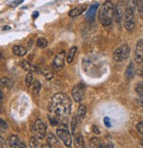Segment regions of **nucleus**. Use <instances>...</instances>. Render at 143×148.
Instances as JSON below:
<instances>
[{
    "mask_svg": "<svg viewBox=\"0 0 143 148\" xmlns=\"http://www.w3.org/2000/svg\"><path fill=\"white\" fill-rule=\"evenodd\" d=\"M72 107L71 99L66 94L59 92L52 97L49 106V109L51 113H53L57 116H64L67 115Z\"/></svg>",
    "mask_w": 143,
    "mask_h": 148,
    "instance_id": "nucleus-1",
    "label": "nucleus"
},
{
    "mask_svg": "<svg viewBox=\"0 0 143 148\" xmlns=\"http://www.w3.org/2000/svg\"><path fill=\"white\" fill-rule=\"evenodd\" d=\"M114 6L112 2L106 1L103 3L98 13V20L102 26H109L111 24L114 18Z\"/></svg>",
    "mask_w": 143,
    "mask_h": 148,
    "instance_id": "nucleus-2",
    "label": "nucleus"
},
{
    "mask_svg": "<svg viewBox=\"0 0 143 148\" xmlns=\"http://www.w3.org/2000/svg\"><path fill=\"white\" fill-rule=\"evenodd\" d=\"M124 26L128 31H134L135 29V17L132 8H127L124 13Z\"/></svg>",
    "mask_w": 143,
    "mask_h": 148,
    "instance_id": "nucleus-3",
    "label": "nucleus"
},
{
    "mask_svg": "<svg viewBox=\"0 0 143 148\" xmlns=\"http://www.w3.org/2000/svg\"><path fill=\"white\" fill-rule=\"evenodd\" d=\"M46 130L47 127L45 123L42 120L37 119L32 128V132L34 134V137H35L38 139H43L46 136Z\"/></svg>",
    "mask_w": 143,
    "mask_h": 148,
    "instance_id": "nucleus-4",
    "label": "nucleus"
},
{
    "mask_svg": "<svg viewBox=\"0 0 143 148\" xmlns=\"http://www.w3.org/2000/svg\"><path fill=\"white\" fill-rule=\"evenodd\" d=\"M130 55V47L127 45H123L116 49L113 53V59L116 62H122Z\"/></svg>",
    "mask_w": 143,
    "mask_h": 148,
    "instance_id": "nucleus-5",
    "label": "nucleus"
},
{
    "mask_svg": "<svg viewBox=\"0 0 143 148\" xmlns=\"http://www.w3.org/2000/svg\"><path fill=\"white\" fill-rule=\"evenodd\" d=\"M85 90H86V86L82 83L78 84L73 87L72 90V96L73 99L75 100V102H81L85 94Z\"/></svg>",
    "mask_w": 143,
    "mask_h": 148,
    "instance_id": "nucleus-6",
    "label": "nucleus"
},
{
    "mask_svg": "<svg viewBox=\"0 0 143 148\" xmlns=\"http://www.w3.org/2000/svg\"><path fill=\"white\" fill-rule=\"evenodd\" d=\"M57 135L58 137L63 141V143L66 145V146H68L69 148H71L72 145V137L71 134L64 129H58L57 130Z\"/></svg>",
    "mask_w": 143,
    "mask_h": 148,
    "instance_id": "nucleus-7",
    "label": "nucleus"
},
{
    "mask_svg": "<svg viewBox=\"0 0 143 148\" xmlns=\"http://www.w3.org/2000/svg\"><path fill=\"white\" fill-rule=\"evenodd\" d=\"M134 60H135V62L138 64L143 62V39L139 40L136 45L135 52H134Z\"/></svg>",
    "mask_w": 143,
    "mask_h": 148,
    "instance_id": "nucleus-8",
    "label": "nucleus"
},
{
    "mask_svg": "<svg viewBox=\"0 0 143 148\" xmlns=\"http://www.w3.org/2000/svg\"><path fill=\"white\" fill-rule=\"evenodd\" d=\"M7 142L12 148H27V145L22 141H20L19 137H17L16 135L10 136L7 139Z\"/></svg>",
    "mask_w": 143,
    "mask_h": 148,
    "instance_id": "nucleus-9",
    "label": "nucleus"
},
{
    "mask_svg": "<svg viewBox=\"0 0 143 148\" xmlns=\"http://www.w3.org/2000/svg\"><path fill=\"white\" fill-rule=\"evenodd\" d=\"M98 6H99V3L93 4L89 6V8L87 9V11L86 12V15H85V19L87 21L92 22L95 21L96 14V10H97Z\"/></svg>",
    "mask_w": 143,
    "mask_h": 148,
    "instance_id": "nucleus-10",
    "label": "nucleus"
},
{
    "mask_svg": "<svg viewBox=\"0 0 143 148\" xmlns=\"http://www.w3.org/2000/svg\"><path fill=\"white\" fill-rule=\"evenodd\" d=\"M64 58H66V51H62L55 57L53 63H52L53 68H55L56 69H62L64 66Z\"/></svg>",
    "mask_w": 143,
    "mask_h": 148,
    "instance_id": "nucleus-11",
    "label": "nucleus"
},
{
    "mask_svg": "<svg viewBox=\"0 0 143 148\" xmlns=\"http://www.w3.org/2000/svg\"><path fill=\"white\" fill-rule=\"evenodd\" d=\"M87 9V5H78L76 7H74L73 9H72L69 12V16L70 17H77L81 15V13Z\"/></svg>",
    "mask_w": 143,
    "mask_h": 148,
    "instance_id": "nucleus-12",
    "label": "nucleus"
},
{
    "mask_svg": "<svg viewBox=\"0 0 143 148\" xmlns=\"http://www.w3.org/2000/svg\"><path fill=\"white\" fill-rule=\"evenodd\" d=\"M74 145L77 148H86L84 138L81 133H78L74 138Z\"/></svg>",
    "mask_w": 143,
    "mask_h": 148,
    "instance_id": "nucleus-13",
    "label": "nucleus"
},
{
    "mask_svg": "<svg viewBox=\"0 0 143 148\" xmlns=\"http://www.w3.org/2000/svg\"><path fill=\"white\" fill-rule=\"evenodd\" d=\"M12 52H14V55H16L18 57H22V56L26 55V53H27V49L23 47L22 45H14V48H12Z\"/></svg>",
    "mask_w": 143,
    "mask_h": 148,
    "instance_id": "nucleus-14",
    "label": "nucleus"
},
{
    "mask_svg": "<svg viewBox=\"0 0 143 148\" xmlns=\"http://www.w3.org/2000/svg\"><path fill=\"white\" fill-rule=\"evenodd\" d=\"M104 146L99 138L94 137L90 140V148H104Z\"/></svg>",
    "mask_w": 143,
    "mask_h": 148,
    "instance_id": "nucleus-15",
    "label": "nucleus"
},
{
    "mask_svg": "<svg viewBox=\"0 0 143 148\" xmlns=\"http://www.w3.org/2000/svg\"><path fill=\"white\" fill-rule=\"evenodd\" d=\"M20 65L21 68L24 70H26V71H29V72H32V73L36 71V66L29 64L27 60H22V61H20Z\"/></svg>",
    "mask_w": 143,
    "mask_h": 148,
    "instance_id": "nucleus-16",
    "label": "nucleus"
},
{
    "mask_svg": "<svg viewBox=\"0 0 143 148\" xmlns=\"http://www.w3.org/2000/svg\"><path fill=\"white\" fill-rule=\"evenodd\" d=\"M87 113V107L84 105H81L79 106V109H78V113H77V119H78V122H81L82 121L86 115Z\"/></svg>",
    "mask_w": 143,
    "mask_h": 148,
    "instance_id": "nucleus-17",
    "label": "nucleus"
},
{
    "mask_svg": "<svg viewBox=\"0 0 143 148\" xmlns=\"http://www.w3.org/2000/svg\"><path fill=\"white\" fill-rule=\"evenodd\" d=\"M125 77L128 78V79H131L134 77V63L133 62H130L127 69L125 70Z\"/></svg>",
    "mask_w": 143,
    "mask_h": 148,
    "instance_id": "nucleus-18",
    "label": "nucleus"
},
{
    "mask_svg": "<svg viewBox=\"0 0 143 148\" xmlns=\"http://www.w3.org/2000/svg\"><path fill=\"white\" fill-rule=\"evenodd\" d=\"M58 138L54 135L53 133H49L48 136H47V144H49V145H53L58 144Z\"/></svg>",
    "mask_w": 143,
    "mask_h": 148,
    "instance_id": "nucleus-19",
    "label": "nucleus"
},
{
    "mask_svg": "<svg viewBox=\"0 0 143 148\" xmlns=\"http://www.w3.org/2000/svg\"><path fill=\"white\" fill-rule=\"evenodd\" d=\"M76 51H77V47L76 46H73V47H72L70 49V51L67 53V57H66V61L68 63H71L73 61V60L74 56H75Z\"/></svg>",
    "mask_w": 143,
    "mask_h": 148,
    "instance_id": "nucleus-20",
    "label": "nucleus"
},
{
    "mask_svg": "<svg viewBox=\"0 0 143 148\" xmlns=\"http://www.w3.org/2000/svg\"><path fill=\"white\" fill-rule=\"evenodd\" d=\"M1 84L5 85L8 89H11L12 87V81L10 78H8V77H3L1 79Z\"/></svg>",
    "mask_w": 143,
    "mask_h": 148,
    "instance_id": "nucleus-21",
    "label": "nucleus"
},
{
    "mask_svg": "<svg viewBox=\"0 0 143 148\" xmlns=\"http://www.w3.org/2000/svg\"><path fill=\"white\" fill-rule=\"evenodd\" d=\"M41 88H42V85L40 84V82L39 81H34V84H33V92L35 94V95H37V94L40 92L41 90Z\"/></svg>",
    "mask_w": 143,
    "mask_h": 148,
    "instance_id": "nucleus-22",
    "label": "nucleus"
},
{
    "mask_svg": "<svg viewBox=\"0 0 143 148\" xmlns=\"http://www.w3.org/2000/svg\"><path fill=\"white\" fill-rule=\"evenodd\" d=\"M36 45L38 47H40V48H45L47 45H48V42H47V40L43 37H40V38H38L37 39V41H36Z\"/></svg>",
    "mask_w": 143,
    "mask_h": 148,
    "instance_id": "nucleus-23",
    "label": "nucleus"
},
{
    "mask_svg": "<svg viewBox=\"0 0 143 148\" xmlns=\"http://www.w3.org/2000/svg\"><path fill=\"white\" fill-rule=\"evenodd\" d=\"M33 81H34V75H33V73L32 72H29L27 76H26V79H25V83L27 84L28 87H31L32 84H33Z\"/></svg>",
    "mask_w": 143,
    "mask_h": 148,
    "instance_id": "nucleus-24",
    "label": "nucleus"
},
{
    "mask_svg": "<svg viewBox=\"0 0 143 148\" xmlns=\"http://www.w3.org/2000/svg\"><path fill=\"white\" fill-rule=\"evenodd\" d=\"M41 73L48 80H49V79H51V78L53 77L52 72H51L49 69H41Z\"/></svg>",
    "mask_w": 143,
    "mask_h": 148,
    "instance_id": "nucleus-25",
    "label": "nucleus"
},
{
    "mask_svg": "<svg viewBox=\"0 0 143 148\" xmlns=\"http://www.w3.org/2000/svg\"><path fill=\"white\" fill-rule=\"evenodd\" d=\"M77 123H79V122H78L77 116H73L72 118V121H71V130H72L73 135H75V130H76V127H77Z\"/></svg>",
    "mask_w": 143,
    "mask_h": 148,
    "instance_id": "nucleus-26",
    "label": "nucleus"
},
{
    "mask_svg": "<svg viewBox=\"0 0 143 148\" xmlns=\"http://www.w3.org/2000/svg\"><path fill=\"white\" fill-rule=\"evenodd\" d=\"M29 146L30 148H38L39 146V143L38 140L35 137H32L29 140Z\"/></svg>",
    "mask_w": 143,
    "mask_h": 148,
    "instance_id": "nucleus-27",
    "label": "nucleus"
},
{
    "mask_svg": "<svg viewBox=\"0 0 143 148\" xmlns=\"http://www.w3.org/2000/svg\"><path fill=\"white\" fill-rule=\"evenodd\" d=\"M135 90L140 97L143 98V83H139L135 87Z\"/></svg>",
    "mask_w": 143,
    "mask_h": 148,
    "instance_id": "nucleus-28",
    "label": "nucleus"
},
{
    "mask_svg": "<svg viewBox=\"0 0 143 148\" xmlns=\"http://www.w3.org/2000/svg\"><path fill=\"white\" fill-rule=\"evenodd\" d=\"M21 3H23V0H15V1H9L8 5L12 7H15V6L20 5Z\"/></svg>",
    "mask_w": 143,
    "mask_h": 148,
    "instance_id": "nucleus-29",
    "label": "nucleus"
},
{
    "mask_svg": "<svg viewBox=\"0 0 143 148\" xmlns=\"http://www.w3.org/2000/svg\"><path fill=\"white\" fill-rule=\"evenodd\" d=\"M8 129V126H7V123L5 122L4 120H1V123H0V130H1V132H5Z\"/></svg>",
    "mask_w": 143,
    "mask_h": 148,
    "instance_id": "nucleus-30",
    "label": "nucleus"
},
{
    "mask_svg": "<svg viewBox=\"0 0 143 148\" xmlns=\"http://www.w3.org/2000/svg\"><path fill=\"white\" fill-rule=\"evenodd\" d=\"M49 123H50V124L52 125V126H58V124H59V123H58V121L56 119V117L54 116V118H52V117H49Z\"/></svg>",
    "mask_w": 143,
    "mask_h": 148,
    "instance_id": "nucleus-31",
    "label": "nucleus"
},
{
    "mask_svg": "<svg viewBox=\"0 0 143 148\" xmlns=\"http://www.w3.org/2000/svg\"><path fill=\"white\" fill-rule=\"evenodd\" d=\"M136 6H137V9L139 11V12H143V0L141 1H137L136 2Z\"/></svg>",
    "mask_w": 143,
    "mask_h": 148,
    "instance_id": "nucleus-32",
    "label": "nucleus"
},
{
    "mask_svg": "<svg viewBox=\"0 0 143 148\" xmlns=\"http://www.w3.org/2000/svg\"><path fill=\"white\" fill-rule=\"evenodd\" d=\"M137 130H139V132L141 134V135H143V121L137 124Z\"/></svg>",
    "mask_w": 143,
    "mask_h": 148,
    "instance_id": "nucleus-33",
    "label": "nucleus"
},
{
    "mask_svg": "<svg viewBox=\"0 0 143 148\" xmlns=\"http://www.w3.org/2000/svg\"><path fill=\"white\" fill-rule=\"evenodd\" d=\"M103 122H104V124H105V126L106 127H108V128H110V127H111V123H110V118L109 117H104V119H103Z\"/></svg>",
    "mask_w": 143,
    "mask_h": 148,
    "instance_id": "nucleus-34",
    "label": "nucleus"
},
{
    "mask_svg": "<svg viewBox=\"0 0 143 148\" xmlns=\"http://www.w3.org/2000/svg\"><path fill=\"white\" fill-rule=\"evenodd\" d=\"M136 74L140 76H141L143 78V66H140V68L137 69L136 70Z\"/></svg>",
    "mask_w": 143,
    "mask_h": 148,
    "instance_id": "nucleus-35",
    "label": "nucleus"
},
{
    "mask_svg": "<svg viewBox=\"0 0 143 148\" xmlns=\"http://www.w3.org/2000/svg\"><path fill=\"white\" fill-rule=\"evenodd\" d=\"M0 141H1V147L5 148L6 147V143H5V140L4 139L3 137H0Z\"/></svg>",
    "mask_w": 143,
    "mask_h": 148,
    "instance_id": "nucleus-36",
    "label": "nucleus"
},
{
    "mask_svg": "<svg viewBox=\"0 0 143 148\" xmlns=\"http://www.w3.org/2000/svg\"><path fill=\"white\" fill-rule=\"evenodd\" d=\"M92 130H93V132L94 133H96V134H97V135H99L100 134V130H99V128L98 127H96V126H92Z\"/></svg>",
    "mask_w": 143,
    "mask_h": 148,
    "instance_id": "nucleus-37",
    "label": "nucleus"
},
{
    "mask_svg": "<svg viewBox=\"0 0 143 148\" xmlns=\"http://www.w3.org/2000/svg\"><path fill=\"white\" fill-rule=\"evenodd\" d=\"M41 148H51V145H49V144H43L42 145Z\"/></svg>",
    "mask_w": 143,
    "mask_h": 148,
    "instance_id": "nucleus-38",
    "label": "nucleus"
},
{
    "mask_svg": "<svg viewBox=\"0 0 143 148\" xmlns=\"http://www.w3.org/2000/svg\"><path fill=\"white\" fill-rule=\"evenodd\" d=\"M38 15H39V12H33V14H32V16H33V18H37L38 17Z\"/></svg>",
    "mask_w": 143,
    "mask_h": 148,
    "instance_id": "nucleus-39",
    "label": "nucleus"
},
{
    "mask_svg": "<svg viewBox=\"0 0 143 148\" xmlns=\"http://www.w3.org/2000/svg\"><path fill=\"white\" fill-rule=\"evenodd\" d=\"M104 148H115V147H114L113 145H111V144H107V145L104 146Z\"/></svg>",
    "mask_w": 143,
    "mask_h": 148,
    "instance_id": "nucleus-40",
    "label": "nucleus"
},
{
    "mask_svg": "<svg viewBox=\"0 0 143 148\" xmlns=\"http://www.w3.org/2000/svg\"><path fill=\"white\" fill-rule=\"evenodd\" d=\"M136 101L138 102V104H139V105L142 106V107H143V101H142L141 99H136Z\"/></svg>",
    "mask_w": 143,
    "mask_h": 148,
    "instance_id": "nucleus-41",
    "label": "nucleus"
},
{
    "mask_svg": "<svg viewBox=\"0 0 143 148\" xmlns=\"http://www.w3.org/2000/svg\"><path fill=\"white\" fill-rule=\"evenodd\" d=\"M3 29H4V30H5V29H10V27L5 26V27H4V28H3Z\"/></svg>",
    "mask_w": 143,
    "mask_h": 148,
    "instance_id": "nucleus-42",
    "label": "nucleus"
},
{
    "mask_svg": "<svg viewBox=\"0 0 143 148\" xmlns=\"http://www.w3.org/2000/svg\"><path fill=\"white\" fill-rule=\"evenodd\" d=\"M140 145H141V146L143 147V139H142V140H140Z\"/></svg>",
    "mask_w": 143,
    "mask_h": 148,
    "instance_id": "nucleus-43",
    "label": "nucleus"
}]
</instances>
